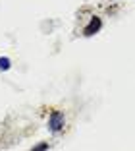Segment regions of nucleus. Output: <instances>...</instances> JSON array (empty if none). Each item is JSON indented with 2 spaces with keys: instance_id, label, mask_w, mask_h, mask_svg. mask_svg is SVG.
Listing matches in <instances>:
<instances>
[{
  "instance_id": "f257e3e1",
  "label": "nucleus",
  "mask_w": 135,
  "mask_h": 151,
  "mask_svg": "<svg viewBox=\"0 0 135 151\" xmlns=\"http://www.w3.org/2000/svg\"><path fill=\"white\" fill-rule=\"evenodd\" d=\"M48 128H50V132H60L62 128H64V114H62L60 111H54L52 114H50V118H48Z\"/></svg>"
},
{
  "instance_id": "f03ea898",
  "label": "nucleus",
  "mask_w": 135,
  "mask_h": 151,
  "mask_svg": "<svg viewBox=\"0 0 135 151\" xmlns=\"http://www.w3.org/2000/svg\"><path fill=\"white\" fill-rule=\"evenodd\" d=\"M100 25H102V22H100L99 18H93V19H91V23L85 27V35H95V33L100 29Z\"/></svg>"
},
{
  "instance_id": "7ed1b4c3",
  "label": "nucleus",
  "mask_w": 135,
  "mask_h": 151,
  "mask_svg": "<svg viewBox=\"0 0 135 151\" xmlns=\"http://www.w3.org/2000/svg\"><path fill=\"white\" fill-rule=\"evenodd\" d=\"M0 70H10V58L8 56L0 58Z\"/></svg>"
},
{
  "instance_id": "20e7f679",
  "label": "nucleus",
  "mask_w": 135,
  "mask_h": 151,
  "mask_svg": "<svg viewBox=\"0 0 135 151\" xmlns=\"http://www.w3.org/2000/svg\"><path fill=\"white\" fill-rule=\"evenodd\" d=\"M46 147H48L46 143H41V145H37V147H35V149H33V151H44V149H46Z\"/></svg>"
}]
</instances>
